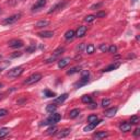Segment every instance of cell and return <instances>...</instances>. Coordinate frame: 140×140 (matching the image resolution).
<instances>
[{
    "label": "cell",
    "mask_w": 140,
    "mask_h": 140,
    "mask_svg": "<svg viewBox=\"0 0 140 140\" xmlns=\"http://www.w3.org/2000/svg\"><path fill=\"white\" fill-rule=\"evenodd\" d=\"M83 48H84V43H81L80 45H78V46H77V51L82 52V51H83Z\"/></svg>",
    "instance_id": "obj_40"
},
{
    "label": "cell",
    "mask_w": 140,
    "mask_h": 140,
    "mask_svg": "<svg viewBox=\"0 0 140 140\" xmlns=\"http://www.w3.org/2000/svg\"><path fill=\"white\" fill-rule=\"evenodd\" d=\"M105 15H106V13L104 11H100L95 14V18H105Z\"/></svg>",
    "instance_id": "obj_37"
},
{
    "label": "cell",
    "mask_w": 140,
    "mask_h": 140,
    "mask_svg": "<svg viewBox=\"0 0 140 140\" xmlns=\"http://www.w3.org/2000/svg\"><path fill=\"white\" fill-rule=\"evenodd\" d=\"M79 114H80V109H79V108H75V109H72V111H70L69 117L70 118H76Z\"/></svg>",
    "instance_id": "obj_24"
},
{
    "label": "cell",
    "mask_w": 140,
    "mask_h": 140,
    "mask_svg": "<svg viewBox=\"0 0 140 140\" xmlns=\"http://www.w3.org/2000/svg\"><path fill=\"white\" fill-rule=\"evenodd\" d=\"M70 61H71L70 57H65V58L59 59V60H58V68H60V69L65 68V67H66L67 65H69V64H70Z\"/></svg>",
    "instance_id": "obj_7"
},
{
    "label": "cell",
    "mask_w": 140,
    "mask_h": 140,
    "mask_svg": "<svg viewBox=\"0 0 140 140\" xmlns=\"http://www.w3.org/2000/svg\"><path fill=\"white\" fill-rule=\"evenodd\" d=\"M101 5H102V3H96V4L91 5V7H90V9H91V10H96L97 8H100Z\"/></svg>",
    "instance_id": "obj_38"
},
{
    "label": "cell",
    "mask_w": 140,
    "mask_h": 140,
    "mask_svg": "<svg viewBox=\"0 0 140 140\" xmlns=\"http://www.w3.org/2000/svg\"><path fill=\"white\" fill-rule=\"evenodd\" d=\"M42 79V75L41 74H34L32 76H30L25 81H24V84H26V86H31V84H34L36 82H38Z\"/></svg>",
    "instance_id": "obj_4"
},
{
    "label": "cell",
    "mask_w": 140,
    "mask_h": 140,
    "mask_svg": "<svg viewBox=\"0 0 140 140\" xmlns=\"http://www.w3.org/2000/svg\"><path fill=\"white\" fill-rule=\"evenodd\" d=\"M41 37H44V38H51L54 36V32L53 31H44V32H41L37 34Z\"/></svg>",
    "instance_id": "obj_15"
},
{
    "label": "cell",
    "mask_w": 140,
    "mask_h": 140,
    "mask_svg": "<svg viewBox=\"0 0 140 140\" xmlns=\"http://www.w3.org/2000/svg\"><path fill=\"white\" fill-rule=\"evenodd\" d=\"M108 52H109V53H113V54H115V53L117 52V47L115 46V45L109 46V47H108Z\"/></svg>",
    "instance_id": "obj_36"
},
{
    "label": "cell",
    "mask_w": 140,
    "mask_h": 140,
    "mask_svg": "<svg viewBox=\"0 0 140 140\" xmlns=\"http://www.w3.org/2000/svg\"><path fill=\"white\" fill-rule=\"evenodd\" d=\"M1 12H2V10H1V8H0V13H1Z\"/></svg>",
    "instance_id": "obj_48"
},
{
    "label": "cell",
    "mask_w": 140,
    "mask_h": 140,
    "mask_svg": "<svg viewBox=\"0 0 140 140\" xmlns=\"http://www.w3.org/2000/svg\"><path fill=\"white\" fill-rule=\"evenodd\" d=\"M96 103H94V102H91V103H89V107L91 108V109H94V108H96Z\"/></svg>",
    "instance_id": "obj_41"
},
{
    "label": "cell",
    "mask_w": 140,
    "mask_h": 140,
    "mask_svg": "<svg viewBox=\"0 0 140 140\" xmlns=\"http://www.w3.org/2000/svg\"><path fill=\"white\" fill-rule=\"evenodd\" d=\"M21 16H22L21 13H15V14H13V15H11V16L7 18V19H4V20L2 21V24H3V25H10V24H13V23H15L18 20H20Z\"/></svg>",
    "instance_id": "obj_3"
},
{
    "label": "cell",
    "mask_w": 140,
    "mask_h": 140,
    "mask_svg": "<svg viewBox=\"0 0 140 140\" xmlns=\"http://www.w3.org/2000/svg\"><path fill=\"white\" fill-rule=\"evenodd\" d=\"M87 26H83V25H81V26H79L78 27V30H77V36L78 37H83L84 35H86V33H87Z\"/></svg>",
    "instance_id": "obj_11"
},
{
    "label": "cell",
    "mask_w": 140,
    "mask_h": 140,
    "mask_svg": "<svg viewBox=\"0 0 140 140\" xmlns=\"http://www.w3.org/2000/svg\"><path fill=\"white\" fill-rule=\"evenodd\" d=\"M70 132H71V129H69V128L63 129L60 132H58V133H57V137H58V138H65V137L68 136Z\"/></svg>",
    "instance_id": "obj_17"
},
{
    "label": "cell",
    "mask_w": 140,
    "mask_h": 140,
    "mask_svg": "<svg viewBox=\"0 0 140 140\" xmlns=\"http://www.w3.org/2000/svg\"><path fill=\"white\" fill-rule=\"evenodd\" d=\"M67 99H68V94H67V93H64V94L60 95L59 97H57V99H55L54 103H55V104H61V103H64Z\"/></svg>",
    "instance_id": "obj_12"
},
{
    "label": "cell",
    "mask_w": 140,
    "mask_h": 140,
    "mask_svg": "<svg viewBox=\"0 0 140 140\" xmlns=\"http://www.w3.org/2000/svg\"><path fill=\"white\" fill-rule=\"evenodd\" d=\"M117 113V107H112V108H108L104 112V115L106 117H114Z\"/></svg>",
    "instance_id": "obj_10"
},
{
    "label": "cell",
    "mask_w": 140,
    "mask_h": 140,
    "mask_svg": "<svg viewBox=\"0 0 140 140\" xmlns=\"http://www.w3.org/2000/svg\"><path fill=\"white\" fill-rule=\"evenodd\" d=\"M95 20V15H92V14H90V15H87L86 18H84V21L90 23V22H93Z\"/></svg>",
    "instance_id": "obj_29"
},
{
    "label": "cell",
    "mask_w": 140,
    "mask_h": 140,
    "mask_svg": "<svg viewBox=\"0 0 140 140\" xmlns=\"http://www.w3.org/2000/svg\"><path fill=\"white\" fill-rule=\"evenodd\" d=\"M109 104H111V100H108V99H104V100H102V106L103 107H107Z\"/></svg>",
    "instance_id": "obj_31"
},
{
    "label": "cell",
    "mask_w": 140,
    "mask_h": 140,
    "mask_svg": "<svg viewBox=\"0 0 140 140\" xmlns=\"http://www.w3.org/2000/svg\"><path fill=\"white\" fill-rule=\"evenodd\" d=\"M9 132H10V129H9V128H5V127H3V128L0 129V138H2V137H4V136H7Z\"/></svg>",
    "instance_id": "obj_26"
},
{
    "label": "cell",
    "mask_w": 140,
    "mask_h": 140,
    "mask_svg": "<svg viewBox=\"0 0 140 140\" xmlns=\"http://www.w3.org/2000/svg\"><path fill=\"white\" fill-rule=\"evenodd\" d=\"M118 67H119V64H112V65H109V66L105 67V68L103 69L102 71H103V72H109V71H113V70H115V69H117Z\"/></svg>",
    "instance_id": "obj_16"
},
{
    "label": "cell",
    "mask_w": 140,
    "mask_h": 140,
    "mask_svg": "<svg viewBox=\"0 0 140 140\" xmlns=\"http://www.w3.org/2000/svg\"><path fill=\"white\" fill-rule=\"evenodd\" d=\"M131 1H132V2H136V1H137V0H131Z\"/></svg>",
    "instance_id": "obj_47"
},
{
    "label": "cell",
    "mask_w": 140,
    "mask_h": 140,
    "mask_svg": "<svg viewBox=\"0 0 140 140\" xmlns=\"http://www.w3.org/2000/svg\"><path fill=\"white\" fill-rule=\"evenodd\" d=\"M139 123V117L138 116H132L131 118H130V124L132 125V124H135V125H137Z\"/></svg>",
    "instance_id": "obj_32"
},
{
    "label": "cell",
    "mask_w": 140,
    "mask_h": 140,
    "mask_svg": "<svg viewBox=\"0 0 140 140\" xmlns=\"http://www.w3.org/2000/svg\"><path fill=\"white\" fill-rule=\"evenodd\" d=\"M81 101H82L83 103H86V104H89V103L92 102V97H91L90 95H83L82 99H81Z\"/></svg>",
    "instance_id": "obj_27"
},
{
    "label": "cell",
    "mask_w": 140,
    "mask_h": 140,
    "mask_svg": "<svg viewBox=\"0 0 140 140\" xmlns=\"http://www.w3.org/2000/svg\"><path fill=\"white\" fill-rule=\"evenodd\" d=\"M61 119V115L57 114V113H52V115L47 119L43 120L41 123V126H45V125H53V124H57L58 121Z\"/></svg>",
    "instance_id": "obj_1"
},
{
    "label": "cell",
    "mask_w": 140,
    "mask_h": 140,
    "mask_svg": "<svg viewBox=\"0 0 140 140\" xmlns=\"http://www.w3.org/2000/svg\"><path fill=\"white\" fill-rule=\"evenodd\" d=\"M93 137L95 139H103V138L107 137V132L106 131H99V132H96Z\"/></svg>",
    "instance_id": "obj_22"
},
{
    "label": "cell",
    "mask_w": 140,
    "mask_h": 140,
    "mask_svg": "<svg viewBox=\"0 0 140 140\" xmlns=\"http://www.w3.org/2000/svg\"><path fill=\"white\" fill-rule=\"evenodd\" d=\"M21 55H22V53H16V54H13V55H12V58H15V57H19V56H21Z\"/></svg>",
    "instance_id": "obj_43"
},
{
    "label": "cell",
    "mask_w": 140,
    "mask_h": 140,
    "mask_svg": "<svg viewBox=\"0 0 140 140\" xmlns=\"http://www.w3.org/2000/svg\"><path fill=\"white\" fill-rule=\"evenodd\" d=\"M100 123H101V120H95V121H93V123H90L87 127H84V131H90V130L94 129Z\"/></svg>",
    "instance_id": "obj_13"
},
{
    "label": "cell",
    "mask_w": 140,
    "mask_h": 140,
    "mask_svg": "<svg viewBox=\"0 0 140 140\" xmlns=\"http://www.w3.org/2000/svg\"><path fill=\"white\" fill-rule=\"evenodd\" d=\"M88 82H89V76H82V78L80 79V80L75 83V88L79 89V88H81L83 86H86V84H88Z\"/></svg>",
    "instance_id": "obj_5"
},
{
    "label": "cell",
    "mask_w": 140,
    "mask_h": 140,
    "mask_svg": "<svg viewBox=\"0 0 140 140\" xmlns=\"http://www.w3.org/2000/svg\"><path fill=\"white\" fill-rule=\"evenodd\" d=\"M94 49H95V47H94V45H92V44H89V45L86 47V51H87L88 54H93V53H94Z\"/></svg>",
    "instance_id": "obj_28"
},
{
    "label": "cell",
    "mask_w": 140,
    "mask_h": 140,
    "mask_svg": "<svg viewBox=\"0 0 140 140\" xmlns=\"http://www.w3.org/2000/svg\"><path fill=\"white\" fill-rule=\"evenodd\" d=\"M35 51V45H32V46H30L26 48V53H32Z\"/></svg>",
    "instance_id": "obj_39"
},
{
    "label": "cell",
    "mask_w": 140,
    "mask_h": 140,
    "mask_svg": "<svg viewBox=\"0 0 140 140\" xmlns=\"http://www.w3.org/2000/svg\"><path fill=\"white\" fill-rule=\"evenodd\" d=\"M75 31L74 30H68L66 33H65V38L67 40V41H69V40H72L75 37Z\"/></svg>",
    "instance_id": "obj_20"
},
{
    "label": "cell",
    "mask_w": 140,
    "mask_h": 140,
    "mask_svg": "<svg viewBox=\"0 0 140 140\" xmlns=\"http://www.w3.org/2000/svg\"><path fill=\"white\" fill-rule=\"evenodd\" d=\"M56 132H57V127L56 126H52V127H49V128L46 130L47 135H55Z\"/></svg>",
    "instance_id": "obj_25"
},
{
    "label": "cell",
    "mask_w": 140,
    "mask_h": 140,
    "mask_svg": "<svg viewBox=\"0 0 140 140\" xmlns=\"http://www.w3.org/2000/svg\"><path fill=\"white\" fill-rule=\"evenodd\" d=\"M119 129L123 132H128L131 129V124L128 121H121V124L119 125Z\"/></svg>",
    "instance_id": "obj_9"
},
{
    "label": "cell",
    "mask_w": 140,
    "mask_h": 140,
    "mask_svg": "<svg viewBox=\"0 0 140 140\" xmlns=\"http://www.w3.org/2000/svg\"><path fill=\"white\" fill-rule=\"evenodd\" d=\"M64 52H65V48H64V47H59V48H57V49L54 52L53 57H54L55 59H57L59 56H61V55L64 54Z\"/></svg>",
    "instance_id": "obj_18"
},
{
    "label": "cell",
    "mask_w": 140,
    "mask_h": 140,
    "mask_svg": "<svg viewBox=\"0 0 140 140\" xmlns=\"http://www.w3.org/2000/svg\"><path fill=\"white\" fill-rule=\"evenodd\" d=\"M8 44L11 48H20L23 46V42L21 40H11Z\"/></svg>",
    "instance_id": "obj_8"
},
{
    "label": "cell",
    "mask_w": 140,
    "mask_h": 140,
    "mask_svg": "<svg viewBox=\"0 0 140 140\" xmlns=\"http://www.w3.org/2000/svg\"><path fill=\"white\" fill-rule=\"evenodd\" d=\"M56 109H57V106H56V104H55V103H54V104H49V105H47L46 106V112L47 113H55V112H56Z\"/></svg>",
    "instance_id": "obj_21"
},
{
    "label": "cell",
    "mask_w": 140,
    "mask_h": 140,
    "mask_svg": "<svg viewBox=\"0 0 140 140\" xmlns=\"http://www.w3.org/2000/svg\"><path fill=\"white\" fill-rule=\"evenodd\" d=\"M100 51H101V52H103V53L107 52V51H108L107 45H106V44H101V45H100Z\"/></svg>",
    "instance_id": "obj_35"
},
{
    "label": "cell",
    "mask_w": 140,
    "mask_h": 140,
    "mask_svg": "<svg viewBox=\"0 0 140 140\" xmlns=\"http://www.w3.org/2000/svg\"><path fill=\"white\" fill-rule=\"evenodd\" d=\"M133 133H135L136 137H138V136L140 135V129H139V128H136V130H135V132H133Z\"/></svg>",
    "instance_id": "obj_42"
},
{
    "label": "cell",
    "mask_w": 140,
    "mask_h": 140,
    "mask_svg": "<svg viewBox=\"0 0 140 140\" xmlns=\"http://www.w3.org/2000/svg\"><path fill=\"white\" fill-rule=\"evenodd\" d=\"M2 71V67H0V72H1Z\"/></svg>",
    "instance_id": "obj_46"
},
{
    "label": "cell",
    "mask_w": 140,
    "mask_h": 140,
    "mask_svg": "<svg viewBox=\"0 0 140 140\" xmlns=\"http://www.w3.org/2000/svg\"><path fill=\"white\" fill-rule=\"evenodd\" d=\"M48 25H49V21L48 20H41V21H38L37 23L35 24V27L42 29V27H46Z\"/></svg>",
    "instance_id": "obj_14"
},
{
    "label": "cell",
    "mask_w": 140,
    "mask_h": 140,
    "mask_svg": "<svg viewBox=\"0 0 140 140\" xmlns=\"http://www.w3.org/2000/svg\"><path fill=\"white\" fill-rule=\"evenodd\" d=\"M81 68L80 67H72V68H70L68 71H67V75H74V74H77V72H80Z\"/></svg>",
    "instance_id": "obj_23"
},
{
    "label": "cell",
    "mask_w": 140,
    "mask_h": 140,
    "mask_svg": "<svg viewBox=\"0 0 140 140\" xmlns=\"http://www.w3.org/2000/svg\"><path fill=\"white\" fill-rule=\"evenodd\" d=\"M2 87H3V84H2V83H0V89H1Z\"/></svg>",
    "instance_id": "obj_45"
},
{
    "label": "cell",
    "mask_w": 140,
    "mask_h": 140,
    "mask_svg": "<svg viewBox=\"0 0 140 140\" xmlns=\"http://www.w3.org/2000/svg\"><path fill=\"white\" fill-rule=\"evenodd\" d=\"M65 4H66V1H63V2H59V3H57L56 5H55V7H53V8H52L49 11H48V13H53V12L57 11L58 9H61Z\"/></svg>",
    "instance_id": "obj_19"
},
{
    "label": "cell",
    "mask_w": 140,
    "mask_h": 140,
    "mask_svg": "<svg viewBox=\"0 0 140 140\" xmlns=\"http://www.w3.org/2000/svg\"><path fill=\"white\" fill-rule=\"evenodd\" d=\"M97 120V116L96 115H90V116L88 117V121L89 123H93V121Z\"/></svg>",
    "instance_id": "obj_34"
},
{
    "label": "cell",
    "mask_w": 140,
    "mask_h": 140,
    "mask_svg": "<svg viewBox=\"0 0 140 140\" xmlns=\"http://www.w3.org/2000/svg\"><path fill=\"white\" fill-rule=\"evenodd\" d=\"M3 96H4L3 94H0V100H2V99H3Z\"/></svg>",
    "instance_id": "obj_44"
},
{
    "label": "cell",
    "mask_w": 140,
    "mask_h": 140,
    "mask_svg": "<svg viewBox=\"0 0 140 140\" xmlns=\"http://www.w3.org/2000/svg\"><path fill=\"white\" fill-rule=\"evenodd\" d=\"M45 96H47V97H53V96H56V94H55L54 92H52V91H49V90H45Z\"/></svg>",
    "instance_id": "obj_33"
},
{
    "label": "cell",
    "mask_w": 140,
    "mask_h": 140,
    "mask_svg": "<svg viewBox=\"0 0 140 140\" xmlns=\"http://www.w3.org/2000/svg\"><path fill=\"white\" fill-rule=\"evenodd\" d=\"M22 74H23V68L22 67H14V68H12V69H10L8 71L7 76L9 78H18V77H20Z\"/></svg>",
    "instance_id": "obj_2"
},
{
    "label": "cell",
    "mask_w": 140,
    "mask_h": 140,
    "mask_svg": "<svg viewBox=\"0 0 140 140\" xmlns=\"http://www.w3.org/2000/svg\"><path fill=\"white\" fill-rule=\"evenodd\" d=\"M45 4H46V0H38V1L32 7V11L35 12V11H38L41 9H43L45 7Z\"/></svg>",
    "instance_id": "obj_6"
},
{
    "label": "cell",
    "mask_w": 140,
    "mask_h": 140,
    "mask_svg": "<svg viewBox=\"0 0 140 140\" xmlns=\"http://www.w3.org/2000/svg\"><path fill=\"white\" fill-rule=\"evenodd\" d=\"M7 115H8V111H7V109H4V108H1V109H0V119L3 118V117H5Z\"/></svg>",
    "instance_id": "obj_30"
}]
</instances>
